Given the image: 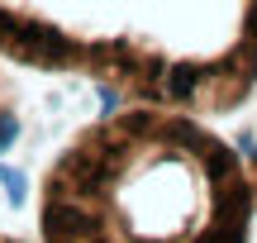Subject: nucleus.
<instances>
[{
  "instance_id": "nucleus-1",
  "label": "nucleus",
  "mask_w": 257,
  "mask_h": 243,
  "mask_svg": "<svg viewBox=\"0 0 257 243\" xmlns=\"http://www.w3.org/2000/svg\"><path fill=\"white\" fill-rule=\"evenodd\" d=\"M257 186L195 114L128 105L81 129L43 177V243H248Z\"/></svg>"
},
{
  "instance_id": "nucleus-2",
  "label": "nucleus",
  "mask_w": 257,
  "mask_h": 243,
  "mask_svg": "<svg viewBox=\"0 0 257 243\" xmlns=\"http://www.w3.org/2000/svg\"><path fill=\"white\" fill-rule=\"evenodd\" d=\"M0 57L128 105L229 114L257 95V0H0Z\"/></svg>"
},
{
  "instance_id": "nucleus-3",
  "label": "nucleus",
  "mask_w": 257,
  "mask_h": 243,
  "mask_svg": "<svg viewBox=\"0 0 257 243\" xmlns=\"http://www.w3.org/2000/svg\"><path fill=\"white\" fill-rule=\"evenodd\" d=\"M252 186H257V153H252Z\"/></svg>"
}]
</instances>
